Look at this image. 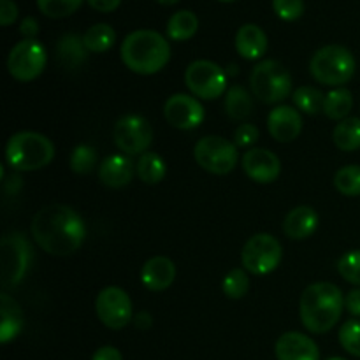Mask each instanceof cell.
<instances>
[{
	"label": "cell",
	"instance_id": "cell-1",
	"mask_svg": "<svg viewBox=\"0 0 360 360\" xmlns=\"http://www.w3.org/2000/svg\"><path fill=\"white\" fill-rule=\"evenodd\" d=\"M30 232L46 253L56 257L72 255L86 239L83 217L65 204H51L39 210L32 218Z\"/></svg>",
	"mask_w": 360,
	"mask_h": 360
},
{
	"label": "cell",
	"instance_id": "cell-2",
	"mask_svg": "<svg viewBox=\"0 0 360 360\" xmlns=\"http://www.w3.org/2000/svg\"><path fill=\"white\" fill-rule=\"evenodd\" d=\"M343 292L329 281H319L306 287L299 301L302 326L313 334H326L334 329L343 315Z\"/></svg>",
	"mask_w": 360,
	"mask_h": 360
},
{
	"label": "cell",
	"instance_id": "cell-3",
	"mask_svg": "<svg viewBox=\"0 0 360 360\" xmlns=\"http://www.w3.org/2000/svg\"><path fill=\"white\" fill-rule=\"evenodd\" d=\"M122 62L139 76H151L164 69L171 60V46L162 34L155 30L130 32L120 48Z\"/></svg>",
	"mask_w": 360,
	"mask_h": 360
},
{
	"label": "cell",
	"instance_id": "cell-4",
	"mask_svg": "<svg viewBox=\"0 0 360 360\" xmlns=\"http://www.w3.org/2000/svg\"><path fill=\"white\" fill-rule=\"evenodd\" d=\"M55 158V144L44 134L23 130L9 137L6 162L13 171L34 172L48 167Z\"/></svg>",
	"mask_w": 360,
	"mask_h": 360
},
{
	"label": "cell",
	"instance_id": "cell-5",
	"mask_svg": "<svg viewBox=\"0 0 360 360\" xmlns=\"http://www.w3.org/2000/svg\"><path fill=\"white\" fill-rule=\"evenodd\" d=\"M357 62L354 53L340 44H329L320 48L309 62V72L313 79L326 86L341 88L354 77Z\"/></svg>",
	"mask_w": 360,
	"mask_h": 360
},
{
	"label": "cell",
	"instance_id": "cell-6",
	"mask_svg": "<svg viewBox=\"0 0 360 360\" xmlns=\"http://www.w3.org/2000/svg\"><path fill=\"white\" fill-rule=\"evenodd\" d=\"M250 90L264 104H278L294 94L292 76L276 60H262L250 74Z\"/></svg>",
	"mask_w": 360,
	"mask_h": 360
},
{
	"label": "cell",
	"instance_id": "cell-7",
	"mask_svg": "<svg viewBox=\"0 0 360 360\" xmlns=\"http://www.w3.org/2000/svg\"><path fill=\"white\" fill-rule=\"evenodd\" d=\"M34 248L23 232H9L0 241V269L6 290L18 287L30 269Z\"/></svg>",
	"mask_w": 360,
	"mask_h": 360
},
{
	"label": "cell",
	"instance_id": "cell-8",
	"mask_svg": "<svg viewBox=\"0 0 360 360\" xmlns=\"http://www.w3.org/2000/svg\"><path fill=\"white\" fill-rule=\"evenodd\" d=\"M281 259H283V246L273 234L260 232L252 236L243 246V269L257 276H266L276 271Z\"/></svg>",
	"mask_w": 360,
	"mask_h": 360
},
{
	"label": "cell",
	"instance_id": "cell-9",
	"mask_svg": "<svg viewBox=\"0 0 360 360\" xmlns=\"http://www.w3.org/2000/svg\"><path fill=\"white\" fill-rule=\"evenodd\" d=\"M193 158L206 172L224 176L234 171L239 153L238 146L225 137L206 136L197 141L193 148Z\"/></svg>",
	"mask_w": 360,
	"mask_h": 360
},
{
	"label": "cell",
	"instance_id": "cell-10",
	"mask_svg": "<svg viewBox=\"0 0 360 360\" xmlns=\"http://www.w3.org/2000/svg\"><path fill=\"white\" fill-rule=\"evenodd\" d=\"M48 53L37 39H23L13 46L7 56V70L21 83L34 81L44 72Z\"/></svg>",
	"mask_w": 360,
	"mask_h": 360
},
{
	"label": "cell",
	"instance_id": "cell-11",
	"mask_svg": "<svg viewBox=\"0 0 360 360\" xmlns=\"http://www.w3.org/2000/svg\"><path fill=\"white\" fill-rule=\"evenodd\" d=\"M185 83L193 97L214 101L227 94V72L211 60H195L185 70Z\"/></svg>",
	"mask_w": 360,
	"mask_h": 360
},
{
	"label": "cell",
	"instance_id": "cell-12",
	"mask_svg": "<svg viewBox=\"0 0 360 360\" xmlns=\"http://www.w3.org/2000/svg\"><path fill=\"white\" fill-rule=\"evenodd\" d=\"M112 141L125 155H143L153 143V127L144 116L125 115L115 123Z\"/></svg>",
	"mask_w": 360,
	"mask_h": 360
},
{
	"label": "cell",
	"instance_id": "cell-13",
	"mask_svg": "<svg viewBox=\"0 0 360 360\" xmlns=\"http://www.w3.org/2000/svg\"><path fill=\"white\" fill-rule=\"evenodd\" d=\"M95 313L108 329L122 330L132 322V299L122 287H105L95 299Z\"/></svg>",
	"mask_w": 360,
	"mask_h": 360
},
{
	"label": "cell",
	"instance_id": "cell-14",
	"mask_svg": "<svg viewBox=\"0 0 360 360\" xmlns=\"http://www.w3.org/2000/svg\"><path fill=\"white\" fill-rule=\"evenodd\" d=\"M204 105L193 95L174 94L165 101L164 118L178 130H193L204 122Z\"/></svg>",
	"mask_w": 360,
	"mask_h": 360
},
{
	"label": "cell",
	"instance_id": "cell-15",
	"mask_svg": "<svg viewBox=\"0 0 360 360\" xmlns=\"http://www.w3.org/2000/svg\"><path fill=\"white\" fill-rule=\"evenodd\" d=\"M241 165L245 174L260 185L274 183L281 174L280 158L266 148H252L246 151L241 158Z\"/></svg>",
	"mask_w": 360,
	"mask_h": 360
},
{
	"label": "cell",
	"instance_id": "cell-16",
	"mask_svg": "<svg viewBox=\"0 0 360 360\" xmlns=\"http://www.w3.org/2000/svg\"><path fill=\"white\" fill-rule=\"evenodd\" d=\"M267 130L278 143H292L302 130V116L292 105H278L267 116Z\"/></svg>",
	"mask_w": 360,
	"mask_h": 360
},
{
	"label": "cell",
	"instance_id": "cell-17",
	"mask_svg": "<svg viewBox=\"0 0 360 360\" xmlns=\"http://www.w3.org/2000/svg\"><path fill=\"white\" fill-rule=\"evenodd\" d=\"M274 354L278 360H320L319 345L297 330L281 334L274 345Z\"/></svg>",
	"mask_w": 360,
	"mask_h": 360
},
{
	"label": "cell",
	"instance_id": "cell-18",
	"mask_svg": "<svg viewBox=\"0 0 360 360\" xmlns=\"http://www.w3.org/2000/svg\"><path fill=\"white\" fill-rule=\"evenodd\" d=\"M136 174V164L127 155H109L98 165V178L109 188H123L130 185Z\"/></svg>",
	"mask_w": 360,
	"mask_h": 360
},
{
	"label": "cell",
	"instance_id": "cell-19",
	"mask_svg": "<svg viewBox=\"0 0 360 360\" xmlns=\"http://www.w3.org/2000/svg\"><path fill=\"white\" fill-rule=\"evenodd\" d=\"M176 266L169 257L158 255L146 260L141 269V281L151 292H164L174 283Z\"/></svg>",
	"mask_w": 360,
	"mask_h": 360
},
{
	"label": "cell",
	"instance_id": "cell-20",
	"mask_svg": "<svg viewBox=\"0 0 360 360\" xmlns=\"http://www.w3.org/2000/svg\"><path fill=\"white\" fill-rule=\"evenodd\" d=\"M23 309L7 292L0 295V343L7 345L16 340L23 330Z\"/></svg>",
	"mask_w": 360,
	"mask_h": 360
},
{
	"label": "cell",
	"instance_id": "cell-21",
	"mask_svg": "<svg viewBox=\"0 0 360 360\" xmlns=\"http://www.w3.org/2000/svg\"><path fill=\"white\" fill-rule=\"evenodd\" d=\"M319 227V214L311 206H297L285 217L283 232L294 241H302L315 234Z\"/></svg>",
	"mask_w": 360,
	"mask_h": 360
},
{
	"label": "cell",
	"instance_id": "cell-22",
	"mask_svg": "<svg viewBox=\"0 0 360 360\" xmlns=\"http://www.w3.org/2000/svg\"><path fill=\"white\" fill-rule=\"evenodd\" d=\"M269 48L266 32L253 23L243 25L236 34V49L245 60H259Z\"/></svg>",
	"mask_w": 360,
	"mask_h": 360
},
{
	"label": "cell",
	"instance_id": "cell-23",
	"mask_svg": "<svg viewBox=\"0 0 360 360\" xmlns=\"http://www.w3.org/2000/svg\"><path fill=\"white\" fill-rule=\"evenodd\" d=\"M88 53L83 37L77 34L62 35L56 44V55L65 69H79L86 62Z\"/></svg>",
	"mask_w": 360,
	"mask_h": 360
},
{
	"label": "cell",
	"instance_id": "cell-24",
	"mask_svg": "<svg viewBox=\"0 0 360 360\" xmlns=\"http://www.w3.org/2000/svg\"><path fill=\"white\" fill-rule=\"evenodd\" d=\"M224 109L229 118L236 122L246 120L253 112V94H250L245 86L234 84L225 94Z\"/></svg>",
	"mask_w": 360,
	"mask_h": 360
},
{
	"label": "cell",
	"instance_id": "cell-25",
	"mask_svg": "<svg viewBox=\"0 0 360 360\" xmlns=\"http://www.w3.org/2000/svg\"><path fill=\"white\" fill-rule=\"evenodd\" d=\"M354 108V95L348 88H334L326 95L323 101V115L334 122H343L348 118Z\"/></svg>",
	"mask_w": 360,
	"mask_h": 360
},
{
	"label": "cell",
	"instance_id": "cell-26",
	"mask_svg": "<svg viewBox=\"0 0 360 360\" xmlns=\"http://www.w3.org/2000/svg\"><path fill=\"white\" fill-rule=\"evenodd\" d=\"M333 141L338 150L341 151H357L360 148V118L348 116L343 122H338L333 130Z\"/></svg>",
	"mask_w": 360,
	"mask_h": 360
},
{
	"label": "cell",
	"instance_id": "cell-27",
	"mask_svg": "<svg viewBox=\"0 0 360 360\" xmlns=\"http://www.w3.org/2000/svg\"><path fill=\"white\" fill-rule=\"evenodd\" d=\"M136 174L146 185H158L167 174V165L160 155L155 153V151H146L137 160Z\"/></svg>",
	"mask_w": 360,
	"mask_h": 360
},
{
	"label": "cell",
	"instance_id": "cell-28",
	"mask_svg": "<svg viewBox=\"0 0 360 360\" xmlns=\"http://www.w3.org/2000/svg\"><path fill=\"white\" fill-rule=\"evenodd\" d=\"M199 30V18L192 11H178L167 21V35L172 41H190Z\"/></svg>",
	"mask_w": 360,
	"mask_h": 360
},
{
	"label": "cell",
	"instance_id": "cell-29",
	"mask_svg": "<svg viewBox=\"0 0 360 360\" xmlns=\"http://www.w3.org/2000/svg\"><path fill=\"white\" fill-rule=\"evenodd\" d=\"M84 46L90 53H105L115 46L116 32L111 25L97 23L91 25L83 35Z\"/></svg>",
	"mask_w": 360,
	"mask_h": 360
},
{
	"label": "cell",
	"instance_id": "cell-30",
	"mask_svg": "<svg viewBox=\"0 0 360 360\" xmlns=\"http://www.w3.org/2000/svg\"><path fill=\"white\" fill-rule=\"evenodd\" d=\"M292 101L299 111L306 112V115H319L320 111H323L326 95L315 86H299L292 94Z\"/></svg>",
	"mask_w": 360,
	"mask_h": 360
},
{
	"label": "cell",
	"instance_id": "cell-31",
	"mask_svg": "<svg viewBox=\"0 0 360 360\" xmlns=\"http://www.w3.org/2000/svg\"><path fill=\"white\" fill-rule=\"evenodd\" d=\"M334 186L341 195H360V165H345L334 174Z\"/></svg>",
	"mask_w": 360,
	"mask_h": 360
},
{
	"label": "cell",
	"instance_id": "cell-32",
	"mask_svg": "<svg viewBox=\"0 0 360 360\" xmlns=\"http://www.w3.org/2000/svg\"><path fill=\"white\" fill-rule=\"evenodd\" d=\"M221 290L229 299H243L250 290V276L248 271L236 267L225 274L221 281Z\"/></svg>",
	"mask_w": 360,
	"mask_h": 360
},
{
	"label": "cell",
	"instance_id": "cell-33",
	"mask_svg": "<svg viewBox=\"0 0 360 360\" xmlns=\"http://www.w3.org/2000/svg\"><path fill=\"white\" fill-rule=\"evenodd\" d=\"M97 150L90 144H79L72 150L69 158V165L76 174H90L97 165Z\"/></svg>",
	"mask_w": 360,
	"mask_h": 360
},
{
	"label": "cell",
	"instance_id": "cell-34",
	"mask_svg": "<svg viewBox=\"0 0 360 360\" xmlns=\"http://www.w3.org/2000/svg\"><path fill=\"white\" fill-rule=\"evenodd\" d=\"M83 0H37V7L44 16L60 20L76 13Z\"/></svg>",
	"mask_w": 360,
	"mask_h": 360
},
{
	"label": "cell",
	"instance_id": "cell-35",
	"mask_svg": "<svg viewBox=\"0 0 360 360\" xmlns=\"http://www.w3.org/2000/svg\"><path fill=\"white\" fill-rule=\"evenodd\" d=\"M338 273L345 281L360 288V250H350L338 260Z\"/></svg>",
	"mask_w": 360,
	"mask_h": 360
},
{
	"label": "cell",
	"instance_id": "cell-36",
	"mask_svg": "<svg viewBox=\"0 0 360 360\" xmlns=\"http://www.w3.org/2000/svg\"><path fill=\"white\" fill-rule=\"evenodd\" d=\"M340 343L347 354L360 359V320L352 319L340 329Z\"/></svg>",
	"mask_w": 360,
	"mask_h": 360
},
{
	"label": "cell",
	"instance_id": "cell-37",
	"mask_svg": "<svg viewBox=\"0 0 360 360\" xmlns=\"http://www.w3.org/2000/svg\"><path fill=\"white\" fill-rule=\"evenodd\" d=\"M273 9L280 20L295 21L304 14V2L302 0H273Z\"/></svg>",
	"mask_w": 360,
	"mask_h": 360
},
{
	"label": "cell",
	"instance_id": "cell-38",
	"mask_svg": "<svg viewBox=\"0 0 360 360\" xmlns=\"http://www.w3.org/2000/svg\"><path fill=\"white\" fill-rule=\"evenodd\" d=\"M259 129H257L253 123H243L236 129L234 132V144L238 148H246V146H252L259 141Z\"/></svg>",
	"mask_w": 360,
	"mask_h": 360
},
{
	"label": "cell",
	"instance_id": "cell-39",
	"mask_svg": "<svg viewBox=\"0 0 360 360\" xmlns=\"http://www.w3.org/2000/svg\"><path fill=\"white\" fill-rule=\"evenodd\" d=\"M18 20V6L14 0H0V25L9 27Z\"/></svg>",
	"mask_w": 360,
	"mask_h": 360
},
{
	"label": "cell",
	"instance_id": "cell-40",
	"mask_svg": "<svg viewBox=\"0 0 360 360\" xmlns=\"http://www.w3.org/2000/svg\"><path fill=\"white\" fill-rule=\"evenodd\" d=\"M345 309L355 319H360V288H354L345 297Z\"/></svg>",
	"mask_w": 360,
	"mask_h": 360
},
{
	"label": "cell",
	"instance_id": "cell-41",
	"mask_svg": "<svg viewBox=\"0 0 360 360\" xmlns=\"http://www.w3.org/2000/svg\"><path fill=\"white\" fill-rule=\"evenodd\" d=\"M20 34L23 35L25 39H35L39 34V23L35 18L27 16L20 25Z\"/></svg>",
	"mask_w": 360,
	"mask_h": 360
},
{
	"label": "cell",
	"instance_id": "cell-42",
	"mask_svg": "<svg viewBox=\"0 0 360 360\" xmlns=\"http://www.w3.org/2000/svg\"><path fill=\"white\" fill-rule=\"evenodd\" d=\"M86 2L91 9L98 11V13H112L118 9L122 0H86Z\"/></svg>",
	"mask_w": 360,
	"mask_h": 360
},
{
	"label": "cell",
	"instance_id": "cell-43",
	"mask_svg": "<svg viewBox=\"0 0 360 360\" xmlns=\"http://www.w3.org/2000/svg\"><path fill=\"white\" fill-rule=\"evenodd\" d=\"M91 360H123L122 352L115 347H102L94 354Z\"/></svg>",
	"mask_w": 360,
	"mask_h": 360
},
{
	"label": "cell",
	"instance_id": "cell-44",
	"mask_svg": "<svg viewBox=\"0 0 360 360\" xmlns=\"http://www.w3.org/2000/svg\"><path fill=\"white\" fill-rule=\"evenodd\" d=\"M134 323H136L137 329L144 330V329H150V327L153 326V319H151V315L148 311H141L139 315L134 316Z\"/></svg>",
	"mask_w": 360,
	"mask_h": 360
},
{
	"label": "cell",
	"instance_id": "cell-45",
	"mask_svg": "<svg viewBox=\"0 0 360 360\" xmlns=\"http://www.w3.org/2000/svg\"><path fill=\"white\" fill-rule=\"evenodd\" d=\"M158 4H162V6H174V4H178L179 0H157Z\"/></svg>",
	"mask_w": 360,
	"mask_h": 360
},
{
	"label": "cell",
	"instance_id": "cell-46",
	"mask_svg": "<svg viewBox=\"0 0 360 360\" xmlns=\"http://www.w3.org/2000/svg\"><path fill=\"white\" fill-rule=\"evenodd\" d=\"M327 360H348V359H343V357H330V359H327Z\"/></svg>",
	"mask_w": 360,
	"mask_h": 360
},
{
	"label": "cell",
	"instance_id": "cell-47",
	"mask_svg": "<svg viewBox=\"0 0 360 360\" xmlns=\"http://www.w3.org/2000/svg\"><path fill=\"white\" fill-rule=\"evenodd\" d=\"M218 2H234V0H218Z\"/></svg>",
	"mask_w": 360,
	"mask_h": 360
}]
</instances>
